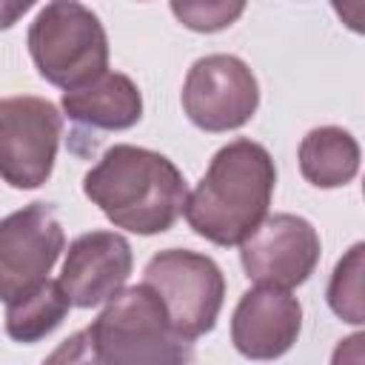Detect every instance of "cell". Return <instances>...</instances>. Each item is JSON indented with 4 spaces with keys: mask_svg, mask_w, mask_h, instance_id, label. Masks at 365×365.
<instances>
[{
    "mask_svg": "<svg viewBox=\"0 0 365 365\" xmlns=\"http://www.w3.org/2000/svg\"><path fill=\"white\" fill-rule=\"evenodd\" d=\"M274 185L277 168L268 148L237 137L211 157L202 180L185 197L182 217L214 245H242L265 220Z\"/></svg>",
    "mask_w": 365,
    "mask_h": 365,
    "instance_id": "1",
    "label": "cell"
},
{
    "mask_svg": "<svg viewBox=\"0 0 365 365\" xmlns=\"http://www.w3.org/2000/svg\"><path fill=\"white\" fill-rule=\"evenodd\" d=\"M83 194L131 234H163L182 214L188 188L182 171L160 151L117 143L83 177Z\"/></svg>",
    "mask_w": 365,
    "mask_h": 365,
    "instance_id": "2",
    "label": "cell"
},
{
    "mask_svg": "<svg viewBox=\"0 0 365 365\" xmlns=\"http://www.w3.org/2000/svg\"><path fill=\"white\" fill-rule=\"evenodd\" d=\"M100 365H194L191 339L180 336L148 285L114 294L88 325Z\"/></svg>",
    "mask_w": 365,
    "mask_h": 365,
    "instance_id": "3",
    "label": "cell"
},
{
    "mask_svg": "<svg viewBox=\"0 0 365 365\" xmlns=\"http://www.w3.org/2000/svg\"><path fill=\"white\" fill-rule=\"evenodd\" d=\"M26 43L40 77L66 91L88 86L108 68L106 29L77 0L46 3L29 26Z\"/></svg>",
    "mask_w": 365,
    "mask_h": 365,
    "instance_id": "4",
    "label": "cell"
},
{
    "mask_svg": "<svg viewBox=\"0 0 365 365\" xmlns=\"http://www.w3.org/2000/svg\"><path fill=\"white\" fill-rule=\"evenodd\" d=\"M143 285L157 294L180 336L197 339L217 325L225 299V277L211 257L188 248L160 251L148 259Z\"/></svg>",
    "mask_w": 365,
    "mask_h": 365,
    "instance_id": "5",
    "label": "cell"
},
{
    "mask_svg": "<svg viewBox=\"0 0 365 365\" xmlns=\"http://www.w3.org/2000/svg\"><path fill=\"white\" fill-rule=\"evenodd\" d=\"M63 114L46 97L0 100V177L11 188H40L54 168Z\"/></svg>",
    "mask_w": 365,
    "mask_h": 365,
    "instance_id": "6",
    "label": "cell"
},
{
    "mask_svg": "<svg viewBox=\"0 0 365 365\" xmlns=\"http://www.w3.org/2000/svg\"><path fill=\"white\" fill-rule=\"evenodd\" d=\"M66 248L57 211L31 202L0 220V302L11 305L34 294Z\"/></svg>",
    "mask_w": 365,
    "mask_h": 365,
    "instance_id": "7",
    "label": "cell"
},
{
    "mask_svg": "<svg viewBox=\"0 0 365 365\" xmlns=\"http://www.w3.org/2000/svg\"><path fill=\"white\" fill-rule=\"evenodd\" d=\"M257 106L259 83L234 54H205L185 74L182 111L202 131H234L257 114Z\"/></svg>",
    "mask_w": 365,
    "mask_h": 365,
    "instance_id": "8",
    "label": "cell"
},
{
    "mask_svg": "<svg viewBox=\"0 0 365 365\" xmlns=\"http://www.w3.org/2000/svg\"><path fill=\"white\" fill-rule=\"evenodd\" d=\"M319 234L297 214L265 217L257 231L240 245L245 277L262 288L291 291L302 285L319 262Z\"/></svg>",
    "mask_w": 365,
    "mask_h": 365,
    "instance_id": "9",
    "label": "cell"
},
{
    "mask_svg": "<svg viewBox=\"0 0 365 365\" xmlns=\"http://www.w3.org/2000/svg\"><path fill=\"white\" fill-rule=\"evenodd\" d=\"M134 254L123 234L117 231H88L80 234L63 259L60 288L77 308H94L120 294L131 277Z\"/></svg>",
    "mask_w": 365,
    "mask_h": 365,
    "instance_id": "10",
    "label": "cell"
},
{
    "mask_svg": "<svg viewBox=\"0 0 365 365\" xmlns=\"http://www.w3.org/2000/svg\"><path fill=\"white\" fill-rule=\"evenodd\" d=\"M299 331L302 305L291 291L257 285L240 297L231 317V342L254 362H271L288 354Z\"/></svg>",
    "mask_w": 365,
    "mask_h": 365,
    "instance_id": "11",
    "label": "cell"
},
{
    "mask_svg": "<svg viewBox=\"0 0 365 365\" xmlns=\"http://www.w3.org/2000/svg\"><path fill=\"white\" fill-rule=\"evenodd\" d=\"M63 114L94 131H125L143 117V94L128 74L106 71L83 88L63 91Z\"/></svg>",
    "mask_w": 365,
    "mask_h": 365,
    "instance_id": "12",
    "label": "cell"
},
{
    "mask_svg": "<svg viewBox=\"0 0 365 365\" xmlns=\"http://www.w3.org/2000/svg\"><path fill=\"white\" fill-rule=\"evenodd\" d=\"M359 143L339 125L311 128L299 143V171L317 188L348 185L359 174Z\"/></svg>",
    "mask_w": 365,
    "mask_h": 365,
    "instance_id": "13",
    "label": "cell"
},
{
    "mask_svg": "<svg viewBox=\"0 0 365 365\" xmlns=\"http://www.w3.org/2000/svg\"><path fill=\"white\" fill-rule=\"evenodd\" d=\"M71 302L57 279H46L34 294L11 302L6 308V334L14 342L31 345L48 336L68 314Z\"/></svg>",
    "mask_w": 365,
    "mask_h": 365,
    "instance_id": "14",
    "label": "cell"
},
{
    "mask_svg": "<svg viewBox=\"0 0 365 365\" xmlns=\"http://www.w3.org/2000/svg\"><path fill=\"white\" fill-rule=\"evenodd\" d=\"M362 259H365V245L356 242L334 268L331 282H328V305L331 311L351 322L362 325L365 322V305H362Z\"/></svg>",
    "mask_w": 365,
    "mask_h": 365,
    "instance_id": "15",
    "label": "cell"
},
{
    "mask_svg": "<svg viewBox=\"0 0 365 365\" xmlns=\"http://www.w3.org/2000/svg\"><path fill=\"white\" fill-rule=\"evenodd\" d=\"M242 11H245V3H222V0H208V3L174 0L171 3V14L191 31H222Z\"/></svg>",
    "mask_w": 365,
    "mask_h": 365,
    "instance_id": "16",
    "label": "cell"
},
{
    "mask_svg": "<svg viewBox=\"0 0 365 365\" xmlns=\"http://www.w3.org/2000/svg\"><path fill=\"white\" fill-rule=\"evenodd\" d=\"M43 365H100L88 328H83V331L71 334L68 339H63V342L43 359Z\"/></svg>",
    "mask_w": 365,
    "mask_h": 365,
    "instance_id": "17",
    "label": "cell"
},
{
    "mask_svg": "<svg viewBox=\"0 0 365 365\" xmlns=\"http://www.w3.org/2000/svg\"><path fill=\"white\" fill-rule=\"evenodd\" d=\"M362 342H365V334H354L342 339L331 356V365H362Z\"/></svg>",
    "mask_w": 365,
    "mask_h": 365,
    "instance_id": "18",
    "label": "cell"
},
{
    "mask_svg": "<svg viewBox=\"0 0 365 365\" xmlns=\"http://www.w3.org/2000/svg\"><path fill=\"white\" fill-rule=\"evenodd\" d=\"M31 3H0V29H9Z\"/></svg>",
    "mask_w": 365,
    "mask_h": 365,
    "instance_id": "19",
    "label": "cell"
}]
</instances>
